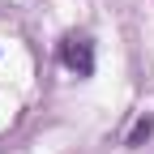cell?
<instances>
[{"label":"cell","mask_w":154,"mask_h":154,"mask_svg":"<svg viewBox=\"0 0 154 154\" xmlns=\"http://www.w3.org/2000/svg\"><path fill=\"white\" fill-rule=\"evenodd\" d=\"M60 60H64L77 77H90V73H94V43H90L86 34H69L64 47H60Z\"/></svg>","instance_id":"1"},{"label":"cell","mask_w":154,"mask_h":154,"mask_svg":"<svg viewBox=\"0 0 154 154\" xmlns=\"http://www.w3.org/2000/svg\"><path fill=\"white\" fill-rule=\"evenodd\" d=\"M150 128H154V124H150V120H141L137 128H133V137H128V146H137L141 137H150Z\"/></svg>","instance_id":"2"}]
</instances>
